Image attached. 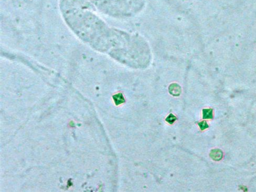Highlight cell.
I'll list each match as a JSON object with an SVG mask.
<instances>
[{"label":"cell","instance_id":"8992f818","mask_svg":"<svg viewBox=\"0 0 256 192\" xmlns=\"http://www.w3.org/2000/svg\"><path fill=\"white\" fill-rule=\"evenodd\" d=\"M199 128L201 130H204L205 129H207L208 128L207 123L205 121H202V122L199 123Z\"/></svg>","mask_w":256,"mask_h":192},{"label":"cell","instance_id":"3957f363","mask_svg":"<svg viewBox=\"0 0 256 192\" xmlns=\"http://www.w3.org/2000/svg\"><path fill=\"white\" fill-rule=\"evenodd\" d=\"M113 99H114L115 103L117 106L119 105L121 103H124L125 102V98L123 97V95L121 93H119V94H118L113 96Z\"/></svg>","mask_w":256,"mask_h":192},{"label":"cell","instance_id":"6da1fadb","mask_svg":"<svg viewBox=\"0 0 256 192\" xmlns=\"http://www.w3.org/2000/svg\"><path fill=\"white\" fill-rule=\"evenodd\" d=\"M168 91L171 95L174 96H179L181 93V87L177 83H172L169 86Z\"/></svg>","mask_w":256,"mask_h":192},{"label":"cell","instance_id":"277c9868","mask_svg":"<svg viewBox=\"0 0 256 192\" xmlns=\"http://www.w3.org/2000/svg\"><path fill=\"white\" fill-rule=\"evenodd\" d=\"M203 119H212L213 115V109H204L203 110Z\"/></svg>","mask_w":256,"mask_h":192},{"label":"cell","instance_id":"5b68a950","mask_svg":"<svg viewBox=\"0 0 256 192\" xmlns=\"http://www.w3.org/2000/svg\"><path fill=\"white\" fill-rule=\"evenodd\" d=\"M177 117L174 115H173L172 113H171V114L169 115L168 117L166 118L165 120L168 123L172 124H173L174 123V122L175 121L177 120Z\"/></svg>","mask_w":256,"mask_h":192},{"label":"cell","instance_id":"7a4b0ae2","mask_svg":"<svg viewBox=\"0 0 256 192\" xmlns=\"http://www.w3.org/2000/svg\"><path fill=\"white\" fill-rule=\"evenodd\" d=\"M210 156L214 160H220L222 157V153L220 150H213L210 153Z\"/></svg>","mask_w":256,"mask_h":192}]
</instances>
